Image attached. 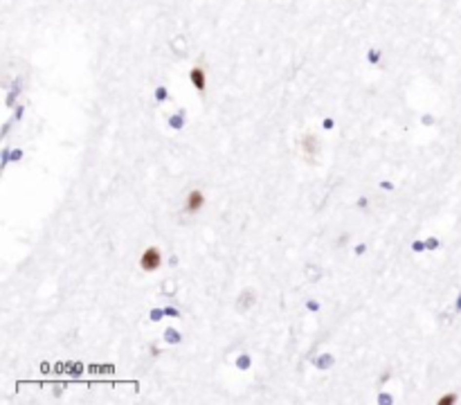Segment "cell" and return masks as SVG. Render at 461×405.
<instances>
[{
    "instance_id": "6",
    "label": "cell",
    "mask_w": 461,
    "mask_h": 405,
    "mask_svg": "<svg viewBox=\"0 0 461 405\" xmlns=\"http://www.w3.org/2000/svg\"><path fill=\"white\" fill-rule=\"evenodd\" d=\"M234 367H236L239 371L252 369V356H250V353H239V356H236V360H234Z\"/></svg>"
},
{
    "instance_id": "17",
    "label": "cell",
    "mask_w": 461,
    "mask_h": 405,
    "mask_svg": "<svg viewBox=\"0 0 461 405\" xmlns=\"http://www.w3.org/2000/svg\"><path fill=\"white\" fill-rule=\"evenodd\" d=\"M16 99H18V93L16 90H9V93H7V106L14 108V106H16Z\"/></svg>"
},
{
    "instance_id": "2",
    "label": "cell",
    "mask_w": 461,
    "mask_h": 405,
    "mask_svg": "<svg viewBox=\"0 0 461 405\" xmlns=\"http://www.w3.org/2000/svg\"><path fill=\"white\" fill-rule=\"evenodd\" d=\"M142 272H155L162 266V252H160L158 246H149L144 252L140 254V261H137Z\"/></svg>"
},
{
    "instance_id": "30",
    "label": "cell",
    "mask_w": 461,
    "mask_h": 405,
    "mask_svg": "<svg viewBox=\"0 0 461 405\" xmlns=\"http://www.w3.org/2000/svg\"><path fill=\"white\" fill-rule=\"evenodd\" d=\"M455 309H457V311H461V293H459V295H457V302H455Z\"/></svg>"
},
{
    "instance_id": "21",
    "label": "cell",
    "mask_w": 461,
    "mask_h": 405,
    "mask_svg": "<svg viewBox=\"0 0 461 405\" xmlns=\"http://www.w3.org/2000/svg\"><path fill=\"white\" fill-rule=\"evenodd\" d=\"M356 205L360 207L362 212H367V210H369V198H367V196H360V198H358V203H356Z\"/></svg>"
},
{
    "instance_id": "5",
    "label": "cell",
    "mask_w": 461,
    "mask_h": 405,
    "mask_svg": "<svg viewBox=\"0 0 461 405\" xmlns=\"http://www.w3.org/2000/svg\"><path fill=\"white\" fill-rule=\"evenodd\" d=\"M162 342H167V345H171V347L180 345V342H182V333L178 329H173V327H167V329H164V333H162Z\"/></svg>"
},
{
    "instance_id": "15",
    "label": "cell",
    "mask_w": 461,
    "mask_h": 405,
    "mask_svg": "<svg viewBox=\"0 0 461 405\" xmlns=\"http://www.w3.org/2000/svg\"><path fill=\"white\" fill-rule=\"evenodd\" d=\"M322 309V304L317 300H306V311H310V313H317Z\"/></svg>"
},
{
    "instance_id": "10",
    "label": "cell",
    "mask_w": 461,
    "mask_h": 405,
    "mask_svg": "<svg viewBox=\"0 0 461 405\" xmlns=\"http://www.w3.org/2000/svg\"><path fill=\"white\" fill-rule=\"evenodd\" d=\"M380 61H383V52H380L378 47H369L367 50V63L369 65H380Z\"/></svg>"
},
{
    "instance_id": "29",
    "label": "cell",
    "mask_w": 461,
    "mask_h": 405,
    "mask_svg": "<svg viewBox=\"0 0 461 405\" xmlns=\"http://www.w3.org/2000/svg\"><path fill=\"white\" fill-rule=\"evenodd\" d=\"M434 122V117H432V115H423V124H425V126H430V124H432Z\"/></svg>"
},
{
    "instance_id": "9",
    "label": "cell",
    "mask_w": 461,
    "mask_h": 405,
    "mask_svg": "<svg viewBox=\"0 0 461 405\" xmlns=\"http://www.w3.org/2000/svg\"><path fill=\"white\" fill-rule=\"evenodd\" d=\"M153 99H155V104H164V101L169 99V88H167V86H155Z\"/></svg>"
},
{
    "instance_id": "12",
    "label": "cell",
    "mask_w": 461,
    "mask_h": 405,
    "mask_svg": "<svg viewBox=\"0 0 461 405\" xmlns=\"http://www.w3.org/2000/svg\"><path fill=\"white\" fill-rule=\"evenodd\" d=\"M162 317H164V306H162V309H160V306H155V309H151V311H149V320H151V322H160Z\"/></svg>"
},
{
    "instance_id": "18",
    "label": "cell",
    "mask_w": 461,
    "mask_h": 405,
    "mask_svg": "<svg viewBox=\"0 0 461 405\" xmlns=\"http://www.w3.org/2000/svg\"><path fill=\"white\" fill-rule=\"evenodd\" d=\"M322 129H324V131H333V129H335V119H333V117H324V119H322Z\"/></svg>"
},
{
    "instance_id": "19",
    "label": "cell",
    "mask_w": 461,
    "mask_h": 405,
    "mask_svg": "<svg viewBox=\"0 0 461 405\" xmlns=\"http://www.w3.org/2000/svg\"><path fill=\"white\" fill-rule=\"evenodd\" d=\"M164 317H180V311L173 306H164Z\"/></svg>"
},
{
    "instance_id": "14",
    "label": "cell",
    "mask_w": 461,
    "mask_h": 405,
    "mask_svg": "<svg viewBox=\"0 0 461 405\" xmlns=\"http://www.w3.org/2000/svg\"><path fill=\"white\" fill-rule=\"evenodd\" d=\"M439 246H441V241H439L437 236H430V239H425V248H427V250H439Z\"/></svg>"
},
{
    "instance_id": "3",
    "label": "cell",
    "mask_w": 461,
    "mask_h": 405,
    "mask_svg": "<svg viewBox=\"0 0 461 405\" xmlns=\"http://www.w3.org/2000/svg\"><path fill=\"white\" fill-rule=\"evenodd\" d=\"M299 147H302V155H304V158L313 162V160L317 158V153H320L322 144H320V140H317L315 133H304L302 137H299Z\"/></svg>"
},
{
    "instance_id": "24",
    "label": "cell",
    "mask_w": 461,
    "mask_h": 405,
    "mask_svg": "<svg viewBox=\"0 0 461 405\" xmlns=\"http://www.w3.org/2000/svg\"><path fill=\"white\" fill-rule=\"evenodd\" d=\"M353 252H356L358 257H360V254H365V252H367V246H365V243H358V246L353 248Z\"/></svg>"
},
{
    "instance_id": "25",
    "label": "cell",
    "mask_w": 461,
    "mask_h": 405,
    "mask_svg": "<svg viewBox=\"0 0 461 405\" xmlns=\"http://www.w3.org/2000/svg\"><path fill=\"white\" fill-rule=\"evenodd\" d=\"M149 351H151V356H153V358H158V356H160V347L155 345V342H153V345L149 347Z\"/></svg>"
},
{
    "instance_id": "13",
    "label": "cell",
    "mask_w": 461,
    "mask_h": 405,
    "mask_svg": "<svg viewBox=\"0 0 461 405\" xmlns=\"http://www.w3.org/2000/svg\"><path fill=\"white\" fill-rule=\"evenodd\" d=\"M9 162H12V149L5 147V149H2V162H0V167H2V169H7V165H9Z\"/></svg>"
},
{
    "instance_id": "26",
    "label": "cell",
    "mask_w": 461,
    "mask_h": 405,
    "mask_svg": "<svg viewBox=\"0 0 461 405\" xmlns=\"http://www.w3.org/2000/svg\"><path fill=\"white\" fill-rule=\"evenodd\" d=\"M167 264H169L171 268H175V266L180 264V259H178V254H171V257H169V261H167Z\"/></svg>"
},
{
    "instance_id": "4",
    "label": "cell",
    "mask_w": 461,
    "mask_h": 405,
    "mask_svg": "<svg viewBox=\"0 0 461 405\" xmlns=\"http://www.w3.org/2000/svg\"><path fill=\"white\" fill-rule=\"evenodd\" d=\"M189 81H192V86L198 93H205L207 90V70H205V65L203 63H196L189 70Z\"/></svg>"
},
{
    "instance_id": "27",
    "label": "cell",
    "mask_w": 461,
    "mask_h": 405,
    "mask_svg": "<svg viewBox=\"0 0 461 405\" xmlns=\"http://www.w3.org/2000/svg\"><path fill=\"white\" fill-rule=\"evenodd\" d=\"M391 401H394V399H391L389 394H380V396H378V403H391Z\"/></svg>"
},
{
    "instance_id": "1",
    "label": "cell",
    "mask_w": 461,
    "mask_h": 405,
    "mask_svg": "<svg viewBox=\"0 0 461 405\" xmlns=\"http://www.w3.org/2000/svg\"><path fill=\"white\" fill-rule=\"evenodd\" d=\"M205 205H207L205 192L200 187H192L182 198V214L185 216H196V214H200L205 210Z\"/></svg>"
},
{
    "instance_id": "16",
    "label": "cell",
    "mask_w": 461,
    "mask_h": 405,
    "mask_svg": "<svg viewBox=\"0 0 461 405\" xmlns=\"http://www.w3.org/2000/svg\"><path fill=\"white\" fill-rule=\"evenodd\" d=\"M378 187L383 189V192H396V185H394L391 180H380Z\"/></svg>"
},
{
    "instance_id": "7",
    "label": "cell",
    "mask_w": 461,
    "mask_h": 405,
    "mask_svg": "<svg viewBox=\"0 0 461 405\" xmlns=\"http://www.w3.org/2000/svg\"><path fill=\"white\" fill-rule=\"evenodd\" d=\"M169 129H173V131H180V129H185V113L182 111H178V113H173V115H169Z\"/></svg>"
},
{
    "instance_id": "22",
    "label": "cell",
    "mask_w": 461,
    "mask_h": 405,
    "mask_svg": "<svg viewBox=\"0 0 461 405\" xmlns=\"http://www.w3.org/2000/svg\"><path fill=\"white\" fill-rule=\"evenodd\" d=\"M23 115H25V104H20L16 108V113H14V122H20V119H23Z\"/></svg>"
},
{
    "instance_id": "8",
    "label": "cell",
    "mask_w": 461,
    "mask_h": 405,
    "mask_svg": "<svg viewBox=\"0 0 461 405\" xmlns=\"http://www.w3.org/2000/svg\"><path fill=\"white\" fill-rule=\"evenodd\" d=\"M333 365H335V358H333L331 353H322L320 358L315 360V367H317V369H324V371L331 369Z\"/></svg>"
},
{
    "instance_id": "11",
    "label": "cell",
    "mask_w": 461,
    "mask_h": 405,
    "mask_svg": "<svg viewBox=\"0 0 461 405\" xmlns=\"http://www.w3.org/2000/svg\"><path fill=\"white\" fill-rule=\"evenodd\" d=\"M459 401V394L457 392H448V394H441L437 399V405H455Z\"/></svg>"
},
{
    "instance_id": "28",
    "label": "cell",
    "mask_w": 461,
    "mask_h": 405,
    "mask_svg": "<svg viewBox=\"0 0 461 405\" xmlns=\"http://www.w3.org/2000/svg\"><path fill=\"white\" fill-rule=\"evenodd\" d=\"M12 122H14V119H9V122H5V126H2V137H5V135L9 133V129H12Z\"/></svg>"
},
{
    "instance_id": "23",
    "label": "cell",
    "mask_w": 461,
    "mask_h": 405,
    "mask_svg": "<svg viewBox=\"0 0 461 405\" xmlns=\"http://www.w3.org/2000/svg\"><path fill=\"white\" fill-rule=\"evenodd\" d=\"M18 160H23V151L20 149H12V162H18Z\"/></svg>"
},
{
    "instance_id": "20",
    "label": "cell",
    "mask_w": 461,
    "mask_h": 405,
    "mask_svg": "<svg viewBox=\"0 0 461 405\" xmlns=\"http://www.w3.org/2000/svg\"><path fill=\"white\" fill-rule=\"evenodd\" d=\"M412 250H414V252H423V250H427L425 241H412Z\"/></svg>"
}]
</instances>
